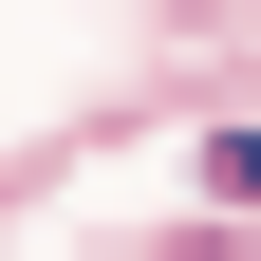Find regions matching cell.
Segmentation results:
<instances>
[{
  "instance_id": "1",
  "label": "cell",
  "mask_w": 261,
  "mask_h": 261,
  "mask_svg": "<svg viewBox=\"0 0 261 261\" xmlns=\"http://www.w3.org/2000/svg\"><path fill=\"white\" fill-rule=\"evenodd\" d=\"M205 168H224V187H243V205H261V130H224V149H205Z\"/></svg>"
}]
</instances>
